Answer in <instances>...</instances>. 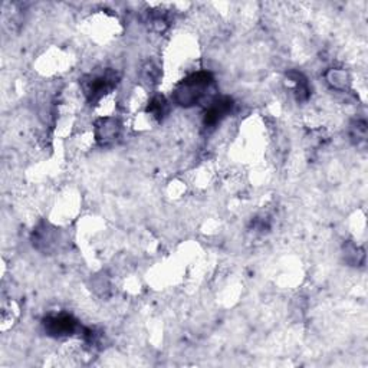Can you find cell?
I'll list each match as a JSON object with an SVG mask.
<instances>
[{"instance_id":"6da1fadb","label":"cell","mask_w":368,"mask_h":368,"mask_svg":"<svg viewBox=\"0 0 368 368\" xmlns=\"http://www.w3.org/2000/svg\"><path fill=\"white\" fill-rule=\"evenodd\" d=\"M213 85V77L209 72H196L184 80L174 91V99L183 106L199 104L207 97V91Z\"/></svg>"},{"instance_id":"277c9868","label":"cell","mask_w":368,"mask_h":368,"mask_svg":"<svg viewBox=\"0 0 368 368\" xmlns=\"http://www.w3.org/2000/svg\"><path fill=\"white\" fill-rule=\"evenodd\" d=\"M326 80L331 84V87L336 90H345L350 84L348 73L344 69H331L326 73Z\"/></svg>"},{"instance_id":"3957f363","label":"cell","mask_w":368,"mask_h":368,"mask_svg":"<svg viewBox=\"0 0 368 368\" xmlns=\"http://www.w3.org/2000/svg\"><path fill=\"white\" fill-rule=\"evenodd\" d=\"M121 124L117 118L104 117L97 121L95 124V137L99 144H111L120 137Z\"/></svg>"},{"instance_id":"7a4b0ae2","label":"cell","mask_w":368,"mask_h":368,"mask_svg":"<svg viewBox=\"0 0 368 368\" xmlns=\"http://www.w3.org/2000/svg\"><path fill=\"white\" fill-rule=\"evenodd\" d=\"M44 326L47 334L55 338H62V337H69L72 334H75L77 331L80 329L78 321L66 314H61V315H54V317H48L44 321Z\"/></svg>"}]
</instances>
